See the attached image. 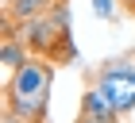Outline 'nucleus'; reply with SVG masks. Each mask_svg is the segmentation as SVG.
<instances>
[{"mask_svg": "<svg viewBox=\"0 0 135 123\" xmlns=\"http://www.w3.org/2000/svg\"><path fill=\"white\" fill-rule=\"evenodd\" d=\"M124 4H131V8H135V0H124Z\"/></svg>", "mask_w": 135, "mask_h": 123, "instance_id": "1a4fd4ad", "label": "nucleus"}, {"mask_svg": "<svg viewBox=\"0 0 135 123\" xmlns=\"http://www.w3.org/2000/svg\"><path fill=\"white\" fill-rule=\"evenodd\" d=\"M100 89L112 96L116 112H131L135 108V65H127V62L108 65V69L100 73Z\"/></svg>", "mask_w": 135, "mask_h": 123, "instance_id": "7ed1b4c3", "label": "nucleus"}, {"mask_svg": "<svg viewBox=\"0 0 135 123\" xmlns=\"http://www.w3.org/2000/svg\"><path fill=\"white\" fill-rule=\"evenodd\" d=\"M66 27H70V12H66V4H62V8L50 12V16H35V19H27L23 39L31 42L35 50L50 54V50H58V39H66Z\"/></svg>", "mask_w": 135, "mask_h": 123, "instance_id": "f03ea898", "label": "nucleus"}, {"mask_svg": "<svg viewBox=\"0 0 135 123\" xmlns=\"http://www.w3.org/2000/svg\"><path fill=\"white\" fill-rule=\"evenodd\" d=\"M0 62H4V69H12V73L20 69V65H27V62H31V58H27V50H23L20 42L12 39V31L4 35V50H0Z\"/></svg>", "mask_w": 135, "mask_h": 123, "instance_id": "20e7f679", "label": "nucleus"}, {"mask_svg": "<svg viewBox=\"0 0 135 123\" xmlns=\"http://www.w3.org/2000/svg\"><path fill=\"white\" fill-rule=\"evenodd\" d=\"M93 12L100 16V19H112L116 16V0H93Z\"/></svg>", "mask_w": 135, "mask_h": 123, "instance_id": "423d86ee", "label": "nucleus"}, {"mask_svg": "<svg viewBox=\"0 0 135 123\" xmlns=\"http://www.w3.org/2000/svg\"><path fill=\"white\" fill-rule=\"evenodd\" d=\"M4 123H23V119H20L16 112H8V119H4Z\"/></svg>", "mask_w": 135, "mask_h": 123, "instance_id": "6e6552de", "label": "nucleus"}, {"mask_svg": "<svg viewBox=\"0 0 135 123\" xmlns=\"http://www.w3.org/2000/svg\"><path fill=\"white\" fill-rule=\"evenodd\" d=\"M50 77L54 69L46 62H27L8 81V112H16L23 123H39L50 104Z\"/></svg>", "mask_w": 135, "mask_h": 123, "instance_id": "f257e3e1", "label": "nucleus"}, {"mask_svg": "<svg viewBox=\"0 0 135 123\" xmlns=\"http://www.w3.org/2000/svg\"><path fill=\"white\" fill-rule=\"evenodd\" d=\"M50 4H54V0H12V16H20V19H35V16H42Z\"/></svg>", "mask_w": 135, "mask_h": 123, "instance_id": "39448f33", "label": "nucleus"}, {"mask_svg": "<svg viewBox=\"0 0 135 123\" xmlns=\"http://www.w3.org/2000/svg\"><path fill=\"white\" fill-rule=\"evenodd\" d=\"M81 123H112V119H104V115H93V112H85Z\"/></svg>", "mask_w": 135, "mask_h": 123, "instance_id": "0eeeda50", "label": "nucleus"}]
</instances>
